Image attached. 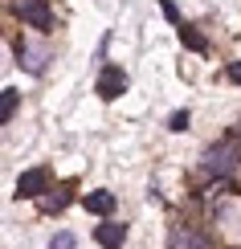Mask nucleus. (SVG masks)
Listing matches in <instances>:
<instances>
[{"label":"nucleus","instance_id":"9","mask_svg":"<svg viewBox=\"0 0 241 249\" xmlns=\"http://www.w3.org/2000/svg\"><path fill=\"white\" fill-rule=\"evenodd\" d=\"M180 41H184L188 49H196V53H204V49H208V41H204L201 33H196L192 25H180Z\"/></svg>","mask_w":241,"mask_h":249},{"label":"nucleus","instance_id":"2","mask_svg":"<svg viewBox=\"0 0 241 249\" xmlns=\"http://www.w3.org/2000/svg\"><path fill=\"white\" fill-rule=\"evenodd\" d=\"M127 90V74H123L119 66H102V74H98V82H94V94H98L102 102H114Z\"/></svg>","mask_w":241,"mask_h":249},{"label":"nucleus","instance_id":"6","mask_svg":"<svg viewBox=\"0 0 241 249\" xmlns=\"http://www.w3.org/2000/svg\"><path fill=\"white\" fill-rule=\"evenodd\" d=\"M94 241H98L102 249H123V241H127V225L123 221H107L94 229Z\"/></svg>","mask_w":241,"mask_h":249},{"label":"nucleus","instance_id":"12","mask_svg":"<svg viewBox=\"0 0 241 249\" xmlns=\"http://www.w3.org/2000/svg\"><path fill=\"white\" fill-rule=\"evenodd\" d=\"M74 245H78V237H74V233H57L54 241H49V249H74Z\"/></svg>","mask_w":241,"mask_h":249},{"label":"nucleus","instance_id":"14","mask_svg":"<svg viewBox=\"0 0 241 249\" xmlns=\"http://www.w3.org/2000/svg\"><path fill=\"white\" fill-rule=\"evenodd\" d=\"M167 127H172V131H184V127H188V110H176V115L167 119Z\"/></svg>","mask_w":241,"mask_h":249},{"label":"nucleus","instance_id":"8","mask_svg":"<svg viewBox=\"0 0 241 249\" xmlns=\"http://www.w3.org/2000/svg\"><path fill=\"white\" fill-rule=\"evenodd\" d=\"M13 53H17V61H20V66H25L29 70V74H41V53H33V49H29L25 45V41H13Z\"/></svg>","mask_w":241,"mask_h":249},{"label":"nucleus","instance_id":"11","mask_svg":"<svg viewBox=\"0 0 241 249\" xmlns=\"http://www.w3.org/2000/svg\"><path fill=\"white\" fill-rule=\"evenodd\" d=\"M17 102H20V94H17L13 86H8V90H4V98H0V119H4V123L17 115Z\"/></svg>","mask_w":241,"mask_h":249},{"label":"nucleus","instance_id":"1","mask_svg":"<svg viewBox=\"0 0 241 249\" xmlns=\"http://www.w3.org/2000/svg\"><path fill=\"white\" fill-rule=\"evenodd\" d=\"M237 160H241V147L233 139H225V143H217V147H208V155H204V168L213 172V176H229L237 168Z\"/></svg>","mask_w":241,"mask_h":249},{"label":"nucleus","instance_id":"3","mask_svg":"<svg viewBox=\"0 0 241 249\" xmlns=\"http://www.w3.org/2000/svg\"><path fill=\"white\" fill-rule=\"evenodd\" d=\"M49 188V168H29L17 176V196L20 200H41V192Z\"/></svg>","mask_w":241,"mask_h":249},{"label":"nucleus","instance_id":"7","mask_svg":"<svg viewBox=\"0 0 241 249\" xmlns=\"http://www.w3.org/2000/svg\"><path fill=\"white\" fill-rule=\"evenodd\" d=\"M167 245H172V249H208V241H204L201 233H192V229H180V225L172 229Z\"/></svg>","mask_w":241,"mask_h":249},{"label":"nucleus","instance_id":"15","mask_svg":"<svg viewBox=\"0 0 241 249\" xmlns=\"http://www.w3.org/2000/svg\"><path fill=\"white\" fill-rule=\"evenodd\" d=\"M225 74H229V82H241V61H233V66H229Z\"/></svg>","mask_w":241,"mask_h":249},{"label":"nucleus","instance_id":"4","mask_svg":"<svg viewBox=\"0 0 241 249\" xmlns=\"http://www.w3.org/2000/svg\"><path fill=\"white\" fill-rule=\"evenodd\" d=\"M17 17L25 20V25H33V29H54V13H49V0H20L17 4Z\"/></svg>","mask_w":241,"mask_h":249},{"label":"nucleus","instance_id":"5","mask_svg":"<svg viewBox=\"0 0 241 249\" xmlns=\"http://www.w3.org/2000/svg\"><path fill=\"white\" fill-rule=\"evenodd\" d=\"M114 204H119V196L107 192V188H98V192H86V196H82V209L94 213V216H111V213H114Z\"/></svg>","mask_w":241,"mask_h":249},{"label":"nucleus","instance_id":"10","mask_svg":"<svg viewBox=\"0 0 241 249\" xmlns=\"http://www.w3.org/2000/svg\"><path fill=\"white\" fill-rule=\"evenodd\" d=\"M66 200H70V192L57 188L54 196H41V209H45V213H61V209H66Z\"/></svg>","mask_w":241,"mask_h":249},{"label":"nucleus","instance_id":"13","mask_svg":"<svg viewBox=\"0 0 241 249\" xmlns=\"http://www.w3.org/2000/svg\"><path fill=\"white\" fill-rule=\"evenodd\" d=\"M160 8H164V17H167V20H172V25H176V29H180V25H184V20H180V13H176V4H172V0H160Z\"/></svg>","mask_w":241,"mask_h":249}]
</instances>
